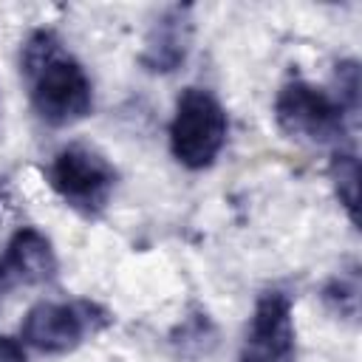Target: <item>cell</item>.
Here are the masks:
<instances>
[{
    "mask_svg": "<svg viewBox=\"0 0 362 362\" xmlns=\"http://www.w3.org/2000/svg\"><path fill=\"white\" fill-rule=\"evenodd\" d=\"M274 122L291 139L339 147L348 136L351 116L331 90L305 79H294L286 82L274 96Z\"/></svg>",
    "mask_w": 362,
    "mask_h": 362,
    "instance_id": "obj_5",
    "label": "cell"
},
{
    "mask_svg": "<svg viewBox=\"0 0 362 362\" xmlns=\"http://www.w3.org/2000/svg\"><path fill=\"white\" fill-rule=\"evenodd\" d=\"M119 173L105 153L85 141H71L54 153L48 164L51 189L79 215L96 218L107 209Z\"/></svg>",
    "mask_w": 362,
    "mask_h": 362,
    "instance_id": "obj_3",
    "label": "cell"
},
{
    "mask_svg": "<svg viewBox=\"0 0 362 362\" xmlns=\"http://www.w3.org/2000/svg\"><path fill=\"white\" fill-rule=\"evenodd\" d=\"M0 362H28L25 345L20 342V337L0 334Z\"/></svg>",
    "mask_w": 362,
    "mask_h": 362,
    "instance_id": "obj_12",
    "label": "cell"
},
{
    "mask_svg": "<svg viewBox=\"0 0 362 362\" xmlns=\"http://www.w3.org/2000/svg\"><path fill=\"white\" fill-rule=\"evenodd\" d=\"M331 181H334V192L337 201L342 204V209L348 212L351 223H359V156L354 147L339 144L331 156Z\"/></svg>",
    "mask_w": 362,
    "mask_h": 362,
    "instance_id": "obj_9",
    "label": "cell"
},
{
    "mask_svg": "<svg viewBox=\"0 0 362 362\" xmlns=\"http://www.w3.org/2000/svg\"><path fill=\"white\" fill-rule=\"evenodd\" d=\"M229 119L206 88H184L170 119V153L187 170H206L226 144Z\"/></svg>",
    "mask_w": 362,
    "mask_h": 362,
    "instance_id": "obj_2",
    "label": "cell"
},
{
    "mask_svg": "<svg viewBox=\"0 0 362 362\" xmlns=\"http://www.w3.org/2000/svg\"><path fill=\"white\" fill-rule=\"evenodd\" d=\"M337 99L345 107V113L354 119L359 113V90H362V79H359V62L356 59H342L337 65Z\"/></svg>",
    "mask_w": 362,
    "mask_h": 362,
    "instance_id": "obj_11",
    "label": "cell"
},
{
    "mask_svg": "<svg viewBox=\"0 0 362 362\" xmlns=\"http://www.w3.org/2000/svg\"><path fill=\"white\" fill-rule=\"evenodd\" d=\"M20 74L28 82L34 113L51 127H71L93 110V82L51 28H37L20 48Z\"/></svg>",
    "mask_w": 362,
    "mask_h": 362,
    "instance_id": "obj_1",
    "label": "cell"
},
{
    "mask_svg": "<svg viewBox=\"0 0 362 362\" xmlns=\"http://www.w3.org/2000/svg\"><path fill=\"white\" fill-rule=\"evenodd\" d=\"M54 243L37 226H20L0 252V291L45 286L57 277Z\"/></svg>",
    "mask_w": 362,
    "mask_h": 362,
    "instance_id": "obj_6",
    "label": "cell"
},
{
    "mask_svg": "<svg viewBox=\"0 0 362 362\" xmlns=\"http://www.w3.org/2000/svg\"><path fill=\"white\" fill-rule=\"evenodd\" d=\"M238 362H280V359H277V356H272V354H263V351H257V348L243 345V348H240Z\"/></svg>",
    "mask_w": 362,
    "mask_h": 362,
    "instance_id": "obj_13",
    "label": "cell"
},
{
    "mask_svg": "<svg viewBox=\"0 0 362 362\" xmlns=\"http://www.w3.org/2000/svg\"><path fill=\"white\" fill-rule=\"evenodd\" d=\"M192 34H195V20H192V6H170L164 8L147 37L144 48L139 54V62L150 74H173L175 68L184 65L189 48H192Z\"/></svg>",
    "mask_w": 362,
    "mask_h": 362,
    "instance_id": "obj_8",
    "label": "cell"
},
{
    "mask_svg": "<svg viewBox=\"0 0 362 362\" xmlns=\"http://www.w3.org/2000/svg\"><path fill=\"white\" fill-rule=\"evenodd\" d=\"M243 345L257 348L263 354H272L280 362H294V356H297L294 303L286 291L269 288L257 297V303L252 308V317H249Z\"/></svg>",
    "mask_w": 362,
    "mask_h": 362,
    "instance_id": "obj_7",
    "label": "cell"
},
{
    "mask_svg": "<svg viewBox=\"0 0 362 362\" xmlns=\"http://www.w3.org/2000/svg\"><path fill=\"white\" fill-rule=\"evenodd\" d=\"M113 322V314L93 300H40L20 322V342L40 354H68Z\"/></svg>",
    "mask_w": 362,
    "mask_h": 362,
    "instance_id": "obj_4",
    "label": "cell"
},
{
    "mask_svg": "<svg viewBox=\"0 0 362 362\" xmlns=\"http://www.w3.org/2000/svg\"><path fill=\"white\" fill-rule=\"evenodd\" d=\"M322 300L334 314L356 320V314H359V277H356V272L328 280V286L322 288Z\"/></svg>",
    "mask_w": 362,
    "mask_h": 362,
    "instance_id": "obj_10",
    "label": "cell"
}]
</instances>
